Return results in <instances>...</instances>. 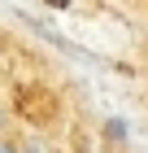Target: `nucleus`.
<instances>
[{
  "instance_id": "f257e3e1",
  "label": "nucleus",
  "mask_w": 148,
  "mask_h": 153,
  "mask_svg": "<svg viewBox=\"0 0 148 153\" xmlns=\"http://www.w3.org/2000/svg\"><path fill=\"white\" fill-rule=\"evenodd\" d=\"M109 140H126V123H118V118L109 123Z\"/></svg>"
},
{
  "instance_id": "f03ea898",
  "label": "nucleus",
  "mask_w": 148,
  "mask_h": 153,
  "mask_svg": "<svg viewBox=\"0 0 148 153\" xmlns=\"http://www.w3.org/2000/svg\"><path fill=\"white\" fill-rule=\"evenodd\" d=\"M0 153H22V144H13V140H4V136H0Z\"/></svg>"
},
{
  "instance_id": "7ed1b4c3",
  "label": "nucleus",
  "mask_w": 148,
  "mask_h": 153,
  "mask_svg": "<svg viewBox=\"0 0 148 153\" xmlns=\"http://www.w3.org/2000/svg\"><path fill=\"white\" fill-rule=\"evenodd\" d=\"M4 118H9V109H4V101H0V127H4Z\"/></svg>"
}]
</instances>
